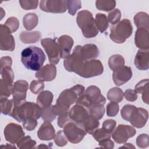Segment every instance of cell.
Returning <instances> with one entry per match:
<instances>
[{"label":"cell","mask_w":149,"mask_h":149,"mask_svg":"<svg viewBox=\"0 0 149 149\" xmlns=\"http://www.w3.org/2000/svg\"><path fill=\"white\" fill-rule=\"evenodd\" d=\"M134 65L140 70H146L149 68V50L139 49L134 58Z\"/></svg>","instance_id":"22"},{"label":"cell","mask_w":149,"mask_h":149,"mask_svg":"<svg viewBox=\"0 0 149 149\" xmlns=\"http://www.w3.org/2000/svg\"><path fill=\"white\" fill-rule=\"evenodd\" d=\"M137 146L141 148H147L149 145L148 135L147 134H141L136 139Z\"/></svg>","instance_id":"48"},{"label":"cell","mask_w":149,"mask_h":149,"mask_svg":"<svg viewBox=\"0 0 149 149\" xmlns=\"http://www.w3.org/2000/svg\"><path fill=\"white\" fill-rule=\"evenodd\" d=\"M124 147H126V148H135V147L134 146H133L131 143H126L125 144L124 146L119 147V148H124Z\"/></svg>","instance_id":"56"},{"label":"cell","mask_w":149,"mask_h":149,"mask_svg":"<svg viewBox=\"0 0 149 149\" xmlns=\"http://www.w3.org/2000/svg\"><path fill=\"white\" fill-rule=\"evenodd\" d=\"M19 37L21 41L24 44L35 43L40 40L41 33L39 31H22L20 34Z\"/></svg>","instance_id":"27"},{"label":"cell","mask_w":149,"mask_h":149,"mask_svg":"<svg viewBox=\"0 0 149 149\" xmlns=\"http://www.w3.org/2000/svg\"><path fill=\"white\" fill-rule=\"evenodd\" d=\"M134 24L137 29L142 28L148 30L149 17L148 15L144 12H138L133 18Z\"/></svg>","instance_id":"28"},{"label":"cell","mask_w":149,"mask_h":149,"mask_svg":"<svg viewBox=\"0 0 149 149\" xmlns=\"http://www.w3.org/2000/svg\"><path fill=\"white\" fill-rule=\"evenodd\" d=\"M94 20L97 30L102 33L105 31L109 26L107 16L103 13H97L95 15Z\"/></svg>","instance_id":"31"},{"label":"cell","mask_w":149,"mask_h":149,"mask_svg":"<svg viewBox=\"0 0 149 149\" xmlns=\"http://www.w3.org/2000/svg\"><path fill=\"white\" fill-rule=\"evenodd\" d=\"M92 134L94 139L99 143L107 139H110L112 136V134L107 132L102 127L100 129L98 128L95 131H94V132Z\"/></svg>","instance_id":"39"},{"label":"cell","mask_w":149,"mask_h":149,"mask_svg":"<svg viewBox=\"0 0 149 149\" xmlns=\"http://www.w3.org/2000/svg\"><path fill=\"white\" fill-rule=\"evenodd\" d=\"M37 125V119L32 118H27L23 122V127L28 131H31L34 130L36 127Z\"/></svg>","instance_id":"50"},{"label":"cell","mask_w":149,"mask_h":149,"mask_svg":"<svg viewBox=\"0 0 149 149\" xmlns=\"http://www.w3.org/2000/svg\"><path fill=\"white\" fill-rule=\"evenodd\" d=\"M136 133V129L129 125H119L112 133L114 141L118 144L125 143L127 140Z\"/></svg>","instance_id":"9"},{"label":"cell","mask_w":149,"mask_h":149,"mask_svg":"<svg viewBox=\"0 0 149 149\" xmlns=\"http://www.w3.org/2000/svg\"><path fill=\"white\" fill-rule=\"evenodd\" d=\"M1 112L3 115H9L13 108V100H8L7 97H1L0 99Z\"/></svg>","instance_id":"34"},{"label":"cell","mask_w":149,"mask_h":149,"mask_svg":"<svg viewBox=\"0 0 149 149\" xmlns=\"http://www.w3.org/2000/svg\"><path fill=\"white\" fill-rule=\"evenodd\" d=\"M81 7V2L80 1H67V9H68L69 13L73 16L76 14V12Z\"/></svg>","instance_id":"41"},{"label":"cell","mask_w":149,"mask_h":149,"mask_svg":"<svg viewBox=\"0 0 149 149\" xmlns=\"http://www.w3.org/2000/svg\"><path fill=\"white\" fill-rule=\"evenodd\" d=\"M56 116L53 111V105H50L49 106L42 108L41 118L44 122H52L56 118Z\"/></svg>","instance_id":"37"},{"label":"cell","mask_w":149,"mask_h":149,"mask_svg":"<svg viewBox=\"0 0 149 149\" xmlns=\"http://www.w3.org/2000/svg\"><path fill=\"white\" fill-rule=\"evenodd\" d=\"M1 74L2 79L6 81L13 83L15 76L11 66H6L1 69Z\"/></svg>","instance_id":"40"},{"label":"cell","mask_w":149,"mask_h":149,"mask_svg":"<svg viewBox=\"0 0 149 149\" xmlns=\"http://www.w3.org/2000/svg\"><path fill=\"white\" fill-rule=\"evenodd\" d=\"M116 122L113 119H107L102 123V127L108 133L112 134L115 129Z\"/></svg>","instance_id":"51"},{"label":"cell","mask_w":149,"mask_h":149,"mask_svg":"<svg viewBox=\"0 0 149 149\" xmlns=\"http://www.w3.org/2000/svg\"><path fill=\"white\" fill-rule=\"evenodd\" d=\"M68 112L63 113H62L59 115L58 118V125L59 127L63 128V127L68 122L72 121L69 116Z\"/></svg>","instance_id":"52"},{"label":"cell","mask_w":149,"mask_h":149,"mask_svg":"<svg viewBox=\"0 0 149 149\" xmlns=\"http://www.w3.org/2000/svg\"><path fill=\"white\" fill-rule=\"evenodd\" d=\"M99 146H100L101 148L112 149L114 147V143L113 141H112L110 139H109L104 141H102L101 142H100Z\"/></svg>","instance_id":"55"},{"label":"cell","mask_w":149,"mask_h":149,"mask_svg":"<svg viewBox=\"0 0 149 149\" xmlns=\"http://www.w3.org/2000/svg\"><path fill=\"white\" fill-rule=\"evenodd\" d=\"M85 88L81 84H77L70 88L66 89L59 94L56 104L53 105V111L56 115L68 112L70 107L82 95Z\"/></svg>","instance_id":"1"},{"label":"cell","mask_w":149,"mask_h":149,"mask_svg":"<svg viewBox=\"0 0 149 149\" xmlns=\"http://www.w3.org/2000/svg\"><path fill=\"white\" fill-rule=\"evenodd\" d=\"M121 18V12L119 9H114L111 11L108 15V21L111 24H115L120 22Z\"/></svg>","instance_id":"44"},{"label":"cell","mask_w":149,"mask_h":149,"mask_svg":"<svg viewBox=\"0 0 149 149\" xmlns=\"http://www.w3.org/2000/svg\"><path fill=\"white\" fill-rule=\"evenodd\" d=\"M0 63L1 69H2L6 66H11L12 64V58L8 56L2 57L0 60Z\"/></svg>","instance_id":"54"},{"label":"cell","mask_w":149,"mask_h":149,"mask_svg":"<svg viewBox=\"0 0 149 149\" xmlns=\"http://www.w3.org/2000/svg\"><path fill=\"white\" fill-rule=\"evenodd\" d=\"M36 144V141L32 140L31 137L29 136H24L17 143V147L20 149L33 148H34Z\"/></svg>","instance_id":"38"},{"label":"cell","mask_w":149,"mask_h":149,"mask_svg":"<svg viewBox=\"0 0 149 149\" xmlns=\"http://www.w3.org/2000/svg\"><path fill=\"white\" fill-rule=\"evenodd\" d=\"M4 25L12 33L15 32L18 29L19 27V22L16 17H10L6 20Z\"/></svg>","instance_id":"42"},{"label":"cell","mask_w":149,"mask_h":149,"mask_svg":"<svg viewBox=\"0 0 149 149\" xmlns=\"http://www.w3.org/2000/svg\"><path fill=\"white\" fill-rule=\"evenodd\" d=\"M76 22L84 37L93 38L98 34V30L95 26V20L90 11L83 10L79 12L76 17Z\"/></svg>","instance_id":"4"},{"label":"cell","mask_w":149,"mask_h":149,"mask_svg":"<svg viewBox=\"0 0 149 149\" xmlns=\"http://www.w3.org/2000/svg\"><path fill=\"white\" fill-rule=\"evenodd\" d=\"M13 83L1 79L0 83V96L3 97H9L12 94L13 85Z\"/></svg>","instance_id":"35"},{"label":"cell","mask_w":149,"mask_h":149,"mask_svg":"<svg viewBox=\"0 0 149 149\" xmlns=\"http://www.w3.org/2000/svg\"><path fill=\"white\" fill-rule=\"evenodd\" d=\"M108 65L109 68L113 70L119 67L124 66L125 59L123 57L119 54L113 55L108 59Z\"/></svg>","instance_id":"33"},{"label":"cell","mask_w":149,"mask_h":149,"mask_svg":"<svg viewBox=\"0 0 149 149\" xmlns=\"http://www.w3.org/2000/svg\"><path fill=\"white\" fill-rule=\"evenodd\" d=\"M28 88L29 84L26 80H19L15 82L12 91L13 99L16 101H26Z\"/></svg>","instance_id":"17"},{"label":"cell","mask_w":149,"mask_h":149,"mask_svg":"<svg viewBox=\"0 0 149 149\" xmlns=\"http://www.w3.org/2000/svg\"><path fill=\"white\" fill-rule=\"evenodd\" d=\"M3 147H15V146H10V145H9V144H6V146H1V148Z\"/></svg>","instance_id":"58"},{"label":"cell","mask_w":149,"mask_h":149,"mask_svg":"<svg viewBox=\"0 0 149 149\" xmlns=\"http://www.w3.org/2000/svg\"><path fill=\"white\" fill-rule=\"evenodd\" d=\"M37 136L41 140H52L55 136V129L50 122H44L40 127L37 132Z\"/></svg>","instance_id":"23"},{"label":"cell","mask_w":149,"mask_h":149,"mask_svg":"<svg viewBox=\"0 0 149 149\" xmlns=\"http://www.w3.org/2000/svg\"><path fill=\"white\" fill-rule=\"evenodd\" d=\"M136 108V106L130 104H127L124 105L120 111V115L122 118L124 120L129 122L130 116Z\"/></svg>","instance_id":"46"},{"label":"cell","mask_w":149,"mask_h":149,"mask_svg":"<svg viewBox=\"0 0 149 149\" xmlns=\"http://www.w3.org/2000/svg\"><path fill=\"white\" fill-rule=\"evenodd\" d=\"M21 8L24 10H31L37 8L38 1H19Z\"/></svg>","instance_id":"49"},{"label":"cell","mask_w":149,"mask_h":149,"mask_svg":"<svg viewBox=\"0 0 149 149\" xmlns=\"http://www.w3.org/2000/svg\"><path fill=\"white\" fill-rule=\"evenodd\" d=\"M44 88V81L41 80H33L30 85V91L34 94H37L43 91Z\"/></svg>","instance_id":"43"},{"label":"cell","mask_w":149,"mask_h":149,"mask_svg":"<svg viewBox=\"0 0 149 149\" xmlns=\"http://www.w3.org/2000/svg\"><path fill=\"white\" fill-rule=\"evenodd\" d=\"M134 42L136 47L140 48V49H148V30L142 28L137 29L135 33Z\"/></svg>","instance_id":"21"},{"label":"cell","mask_w":149,"mask_h":149,"mask_svg":"<svg viewBox=\"0 0 149 149\" xmlns=\"http://www.w3.org/2000/svg\"><path fill=\"white\" fill-rule=\"evenodd\" d=\"M63 131L68 141L73 144L80 143L87 133L81 126L73 121L68 122L63 127Z\"/></svg>","instance_id":"7"},{"label":"cell","mask_w":149,"mask_h":149,"mask_svg":"<svg viewBox=\"0 0 149 149\" xmlns=\"http://www.w3.org/2000/svg\"><path fill=\"white\" fill-rule=\"evenodd\" d=\"M103 72L104 66L101 62L94 59L83 62L76 73L82 77L90 78L100 76Z\"/></svg>","instance_id":"6"},{"label":"cell","mask_w":149,"mask_h":149,"mask_svg":"<svg viewBox=\"0 0 149 149\" xmlns=\"http://www.w3.org/2000/svg\"><path fill=\"white\" fill-rule=\"evenodd\" d=\"M41 10L55 13H63L66 11L67 1L66 0H43L40 2Z\"/></svg>","instance_id":"10"},{"label":"cell","mask_w":149,"mask_h":149,"mask_svg":"<svg viewBox=\"0 0 149 149\" xmlns=\"http://www.w3.org/2000/svg\"><path fill=\"white\" fill-rule=\"evenodd\" d=\"M57 42L60 50V57L65 59L70 54V51L73 45V40L69 36L62 35L58 38Z\"/></svg>","instance_id":"19"},{"label":"cell","mask_w":149,"mask_h":149,"mask_svg":"<svg viewBox=\"0 0 149 149\" xmlns=\"http://www.w3.org/2000/svg\"><path fill=\"white\" fill-rule=\"evenodd\" d=\"M100 126V122L95 117L90 114L86 120L83 122L81 127L84 129L86 133L93 134Z\"/></svg>","instance_id":"26"},{"label":"cell","mask_w":149,"mask_h":149,"mask_svg":"<svg viewBox=\"0 0 149 149\" xmlns=\"http://www.w3.org/2000/svg\"><path fill=\"white\" fill-rule=\"evenodd\" d=\"M132 71L131 68L129 66L124 65L113 70V81L118 86L125 84L132 78Z\"/></svg>","instance_id":"14"},{"label":"cell","mask_w":149,"mask_h":149,"mask_svg":"<svg viewBox=\"0 0 149 149\" xmlns=\"http://www.w3.org/2000/svg\"><path fill=\"white\" fill-rule=\"evenodd\" d=\"M148 118V111L142 108H136L133 111L129 122L135 127L141 128L145 126Z\"/></svg>","instance_id":"15"},{"label":"cell","mask_w":149,"mask_h":149,"mask_svg":"<svg viewBox=\"0 0 149 149\" xmlns=\"http://www.w3.org/2000/svg\"><path fill=\"white\" fill-rule=\"evenodd\" d=\"M119 105L116 102H111L107 105V115L109 117L115 116L119 112Z\"/></svg>","instance_id":"47"},{"label":"cell","mask_w":149,"mask_h":149,"mask_svg":"<svg viewBox=\"0 0 149 149\" xmlns=\"http://www.w3.org/2000/svg\"><path fill=\"white\" fill-rule=\"evenodd\" d=\"M79 53L84 61L94 59L98 56L100 51L98 47L93 44H87L83 46L77 45Z\"/></svg>","instance_id":"20"},{"label":"cell","mask_w":149,"mask_h":149,"mask_svg":"<svg viewBox=\"0 0 149 149\" xmlns=\"http://www.w3.org/2000/svg\"><path fill=\"white\" fill-rule=\"evenodd\" d=\"M56 76V68L53 64H47L36 73V77L43 81L53 80Z\"/></svg>","instance_id":"16"},{"label":"cell","mask_w":149,"mask_h":149,"mask_svg":"<svg viewBox=\"0 0 149 149\" xmlns=\"http://www.w3.org/2000/svg\"><path fill=\"white\" fill-rule=\"evenodd\" d=\"M110 38L115 42L122 44L132 34L133 26L130 21L124 19L110 27Z\"/></svg>","instance_id":"5"},{"label":"cell","mask_w":149,"mask_h":149,"mask_svg":"<svg viewBox=\"0 0 149 149\" xmlns=\"http://www.w3.org/2000/svg\"><path fill=\"white\" fill-rule=\"evenodd\" d=\"M15 48V41L10 31L4 25H0V49L13 51Z\"/></svg>","instance_id":"12"},{"label":"cell","mask_w":149,"mask_h":149,"mask_svg":"<svg viewBox=\"0 0 149 149\" xmlns=\"http://www.w3.org/2000/svg\"><path fill=\"white\" fill-rule=\"evenodd\" d=\"M46 59L42 50L36 46H30L24 49L21 53V61L28 69L38 71Z\"/></svg>","instance_id":"3"},{"label":"cell","mask_w":149,"mask_h":149,"mask_svg":"<svg viewBox=\"0 0 149 149\" xmlns=\"http://www.w3.org/2000/svg\"><path fill=\"white\" fill-rule=\"evenodd\" d=\"M68 139L63 130H59L55 136L54 142L59 147H63L67 144Z\"/></svg>","instance_id":"45"},{"label":"cell","mask_w":149,"mask_h":149,"mask_svg":"<svg viewBox=\"0 0 149 149\" xmlns=\"http://www.w3.org/2000/svg\"><path fill=\"white\" fill-rule=\"evenodd\" d=\"M41 44L47 53L49 62L51 64L56 65L61 58L60 50L57 41L54 39L47 38L41 40Z\"/></svg>","instance_id":"8"},{"label":"cell","mask_w":149,"mask_h":149,"mask_svg":"<svg viewBox=\"0 0 149 149\" xmlns=\"http://www.w3.org/2000/svg\"><path fill=\"white\" fill-rule=\"evenodd\" d=\"M36 148H49V147H48V146H46V145H45L44 144H40V146H38V147H36Z\"/></svg>","instance_id":"57"},{"label":"cell","mask_w":149,"mask_h":149,"mask_svg":"<svg viewBox=\"0 0 149 149\" xmlns=\"http://www.w3.org/2000/svg\"><path fill=\"white\" fill-rule=\"evenodd\" d=\"M38 18L34 13H29L26 14L23 18V24L27 30H31L38 24Z\"/></svg>","instance_id":"29"},{"label":"cell","mask_w":149,"mask_h":149,"mask_svg":"<svg viewBox=\"0 0 149 149\" xmlns=\"http://www.w3.org/2000/svg\"><path fill=\"white\" fill-rule=\"evenodd\" d=\"M13 100V106L10 116L19 122L32 118L36 119L41 117L42 108L37 104L32 102L16 101Z\"/></svg>","instance_id":"2"},{"label":"cell","mask_w":149,"mask_h":149,"mask_svg":"<svg viewBox=\"0 0 149 149\" xmlns=\"http://www.w3.org/2000/svg\"><path fill=\"white\" fill-rule=\"evenodd\" d=\"M124 97L127 101L134 102L137 99V93L134 90L127 89L124 93Z\"/></svg>","instance_id":"53"},{"label":"cell","mask_w":149,"mask_h":149,"mask_svg":"<svg viewBox=\"0 0 149 149\" xmlns=\"http://www.w3.org/2000/svg\"><path fill=\"white\" fill-rule=\"evenodd\" d=\"M68 113L70 120L81 126L90 115L89 111L87 108L77 104L69 109Z\"/></svg>","instance_id":"13"},{"label":"cell","mask_w":149,"mask_h":149,"mask_svg":"<svg viewBox=\"0 0 149 149\" xmlns=\"http://www.w3.org/2000/svg\"><path fill=\"white\" fill-rule=\"evenodd\" d=\"M53 94L48 90L42 91L39 93L36 101L37 104L41 108H45L51 105L53 100Z\"/></svg>","instance_id":"25"},{"label":"cell","mask_w":149,"mask_h":149,"mask_svg":"<svg viewBox=\"0 0 149 149\" xmlns=\"http://www.w3.org/2000/svg\"><path fill=\"white\" fill-rule=\"evenodd\" d=\"M148 82V79H143L139 81L134 87V91L137 93L142 94L143 101L147 104H148L149 102Z\"/></svg>","instance_id":"24"},{"label":"cell","mask_w":149,"mask_h":149,"mask_svg":"<svg viewBox=\"0 0 149 149\" xmlns=\"http://www.w3.org/2000/svg\"><path fill=\"white\" fill-rule=\"evenodd\" d=\"M90 115L95 117L97 119H101L105 113V107L104 104H97L93 105L89 109Z\"/></svg>","instance_id":"36"},{"label":"cell","mask_w":149,"mask_h":149,"mask_svg":"<svg viewBox=\"0 0 149 149\" xmlns=\"http://www.w3.org/2000/svg\"><path fill=\"white\" fill-rule=\"evenodd\" d=\"M24 132L22 127L16 123H10L4 129V136L6 140L11 144L17 143L24 136Z\"/></svg>","instance_id":"11"},{"label":"cell","mask_w":149,"mask_h":149,"mask_svg":"<svg viewBox=\"0 0 149 149\" xmlns=\"http://www.w3.org/2000/svg\"><path fill=\"white\" fill-rule=\"evenodd\" d=\"M84 94L90 101L91 106L97 104H102L104 105L106 102V99L101 94V90L95 86H90L88 87Z\"/></svg>","instance_id":"18"},{"label":"cell","mask_w":149,"mask_h":149,"mask_svg":"<svg viewBox=\"0 0 149 149\" xmlns=\"http://www.w3.org/2000/svg\"><path fill=\"white\" fill-rule=\"evenodd\" d=\"M107 97V99L111 102L118 103L123 100L124 97V93L120 88L115 87L111 88L108 91Z\"/></svg>","instance_id":"30"},{"label":"cell","mask_w":149,"mask_h":149,"mask_svg":"<svg viewBox=\"0 0 149 149\" xmlns=\"http://www.w3.org/2000/svg\"><path fill=\"white\" fill-rule=\"evenodd\" d=\"M115 6L116 1L114 0H97L95 1V6L100 10L105 12L112 10Z\"/></svg>","instance_id":"32"}]
</instances>
